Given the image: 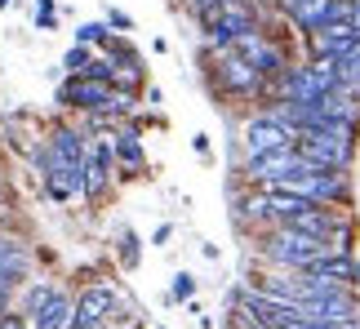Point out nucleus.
I'll return each instance as SVG.
<instances>
[{
	"mask_svg": "<svg viewBox=\"0 0 360 329\" xmlns=\"http://www.w3.org/2000/svg\"><path fill=\"white\" fill-rule=\"evenodd\" d=\"M258 254H262V263L276 267V271H307L316 258L334 254V245L316 240L298 227H267V231H258Z\"/></svg>",
	"mask_w": 360,
	"mask_h": 329,
	"instance_id": "f257e3e1",
	"label": "nucleus"
},
{
	"mask_svg": "<svg viewBox=\"0 0 360 329\" xmlns=\"http://www.w3.org/2000/svg\"><path fill=\"white\" fill-rule=\"evenodd\" d=\"M356 138H360V129L329 120L325 129L298 134V152H302V160H307L311 169H338V174H347L352 160H356Z\"/></svg>",
	"mask_w": 360,
	"mask_h": 329,
	"instance_id": "f03ea898",
	"label": "nucleus"
},
{
	"mask_svg": "<svg viewBox=\"0 0 360 329\" xmlns=\"http://www.w3.org/2000/svg\"><path fill=\"white\" fill-rule=\"evenodd\" d=\"M281 191H289V196L307 200V205H329V209H347L352 205V178L338 174V169H302V174H289Z\"/></svg>",
	"mask_w": 360,
	"mask_h": 329,
	"instance_id": "7ed1b4c3",
	"label": "nucleus"
},
{
	"mask_svg": "<svg viewBox=\"0 0 360 329\" xmlns=\"http://www.w3.org/2000/svg\"><path fill=\"white\" fill-rule=\"evenodd\" d=\"M205 58H210V80L223 98H267V80H262L236 49H214V53H205Z\"/></svg>",
	"mask_w": 360,
	"mask_h": 329,
	"instance_id": "20e7f679",
	"label": "nucleus"
},
{
	"mask_svg": "<svg viewBox=\"0 0 360 329\" xmlns=\"http://www.w3.org/2000/svg\"><path fill=\"white\" fill-rule=\"evenodd\" d=\"M249 32H262V18H258V5L254 0H223L214 13V22L205 27V53L214 49H231L240 36Z\"/></svg>",
	"mask_w": 360,
	"mask_h": 329,
	"instance_id": "39448f33",
	"label": "nucleus"
},
{
	"mask_svg": "<svg viewBox=\"0 0 360 329\" xmlns=\"http://www.w3.org/2000/svg\"><path fill=\"white\" fill-rule=\"evenodd\" d=\"M231 49H236L240 58H245L249 67H254V72H258L262 80H267V85H271V80H281V76L289 72V67H294V63H289V53H285V45H281V40H276V36L267 32V27H262V32L240 36Z\"/></svg>",
	"mask_w": 360,
	"mask_h": 329,
	"instance_id": "423d86ee",
	"label": "nucleus"
},
{
	"mask_svg": "<svg viewBox=\"0 0 360 329\" xmlns=\"http://www.w3.org/2000/svg\"><path fill=\"white\" fill-rule=\"evenodd\" d=\"M116 311H120V298L107 280H94L76 294V329H107L120 321Z\"/></svg>",
	"mask_w": 360,
	"mask_h": 329,
	"instance_id": "0eeeda50",
	"label": "nucleus"
},
{
	"mask_svg": "<svg viewBox=\"0 0 360 329\" xmlns=\"http://www.w3.org/2000/svg\"><path fill=\"white\" fill-rule=\"evenodd\" d=\"M112 85L103 80H89V76H67L58 85V103L67 112H80V116H94V112H107L112 116Z\"/></svg>",
	"mask_w": 360,
	"mask_h": 329,
	"instance_id": "6e6552de",
	"label": "nucleus"
},
{
	"mask_svg": "<svg viewBox=\"0 0 360 329\" xmlns=\"http://www.w3.org/2000/svg\"><path fill=\"white\" fill-rule=\"evenodd\" d=\"M307 169V160H302L298 147H285V152H271V156H254L245 160V183L249 187H281L289 174H302Z\"/></svg>",
	"mask_w": 360,
	"mask_h": 329,
	"instance_id": "1a4fd4ad",
	"label": "nucleus"
},
{
	"mask_svg": "<svg viewBox=\"0 0 360 329\" xmlns=\"http://www.w3.org/2000/svg\"><path fill=\"white\" fill-rule=\"evenodd\" d=\"M240 147H245V160H254V156H271V152H285V147H298V134L285 129L281 120H271L267 112H258L245 125Z\"/></svg>",
	"mask_w": 360,
	"mask_h": 329,
	"instance_id": "9d476101",
	"label": "nucleus"
},
{
	"mask_svg": "<svg viewBox=\"0 0 360 329\" xmlns=\"http://www.w3.org/2000/svg\"><path fill=\"white\" fill-rule=\"evenodd\" d=\"M116 183V152L112 134H94L89 138V160H85V200H103Z\"/></svg>",
	"mask_w": 360,
	"mask_h": 329,
	"instance_id": "9b49d317",
	"label": "nucleus"
},
{
	"mask_svg": "<svg viewBox=\"0 0 360 329\" xmlns=\"http://www.w3.org/2000/svg\"><path fill=\"white\" fill-rule=\"evenodd\" d=\"M32 280V245L18 231L0 227V290H22Z\"/></svg>",
	"mask_w": 360,
	"mask_h": 329,
	"instance_id": "f8f14e48",
	"label": "nucleus"
},
{
	"mask_svg": "<svg viewBox=\"0 0 360 329\" xmlns=\"http://www.w3.org/2000/svg\"><path fill=\"white\" fill-rule=\"evenodd\" d=\"M112 152H116V178H143L147 174V147L138 125H124L112 134Z\"/></svg>",
	"mask_w": 360,
	"mask_h": 329,
	"instance_id": "ddd939ff",
	"label": "nucleus"
},
{
	"mask_svg": "<svg viewBox=\"0 0 360 329\" xmlns=\"http://www.w3.org/2000/svg\"><path fill=\"white\" fill-rule=\"evenodd\" d=\"M360 45V36L352 32L347 22H329V27H321V32H311L307 36V53L311 58H347V53Z\"/></svg>",
	"mask_w": 360,
	"mask_h": 329,
	"instance_id": "4468645a",
	"label": "nucleus"
},
{
	"mask_svg": "<svg viewBox=\"0 0 360 329\" xmlns=\"http://www.w3.org/2000/svg\"><path fill=\"white\" fill-rule=\"evenodd\" d=\"M27 325L32 329H76V298L67 290H58L53 298H45V303L27 316Z\"/></svg>",
	"mask_w": 360,
	"mask_h": 329,
	"instance_id": "2eb2a0df",
	"label": "nucleus"
},
{
	"mask_svg": "<svg viewBox=\"0 0 360 329\" xmlns=\"http://www.w3.org/2000/svg\"><path fill=\"white\" fill-rule=\"evenodd\" d=\"M112 36H116V32L107 27V18H103V22H80V27H76V45H85V49H94V53L107 49V40H112Z\"/></svg>",
	"mask_w": 360,
	"mask_h": 329,
	"instance_id": "dca6fc26",
	"label": "nucleus"
},
{
	"mask_svg": "<svg viewBox=\"0 0 360 329\" xmlns=\"http://www.w3.org/2000/svg\"><path fill=\"white\" fill-rule=\"evenodd\" d=\"M53 294H58V285H49V280H27L22 285V316H32V311L40 307V303H45V298H53Z\"/></svg>",
	"mask_w": 360,
	"mask_h": 329,
	"instance_id": "f3484780",
	"label": "nucleus"
},
{
	"mask_svg": "<svg viewBox=\"0 0 360 329\" xmlns=\"http://www.w3.org/2000/svg\"><path fill=\"white\" fill-rule=\"evenodd\" d=\"M196 290H200V280L191 276V271H178L174 285H169V303H191V298H196Z\"/></svg>",
	"mask_w": 360,
	"mask_h": 329,
	"instance_id": "a211bd4d",
	"label": "nucleus"
},
{
	"mask_svg": "<svg viewBox=\"0 0 360 329\" xmlns=\"http://www.w3.org/2000/svg\"><path fill=\"white\" fill-rule=\"evenodd\" d=\"M89 63H94V49H85V45H72V49H67V58H63L67 76H85Z\"/></svg>",
	"mask_w": 360,
	"mask_h": 329,
	"instance_id": "6ab92c4d",
	"label": "nucleus"
},
{
	"mask_svg": "<svg viewBox=\"0 0 360 329\" xmlns=\"http://www.w3.org/2000/svg\"><path fill=\"white\" fill-rule=\"evenodd\" d=\"M116 245H120V263L124 267H138V258H143V250H138V236H134V231L129 227H120V236H116Z\"/></svg>",
	"mask_w": 360,
	"mask_h": 329,
	"instance_id": "aec40b11",
	"label": "nucleus"
},
{
	"mask_svg": "<svg viewBox=\"0 0 360 329\" xmlns=\"http://www.w3.org/2000/svg\"><path fill=\"white\" fill-rule=\"evenodd\" d=\"M58 27V5L53 0H36V32H53Z\"/></svg>",
	"mask_w": 360,
	"mask_h": 329,
	"instance_id": "412c9836",
	"label": "nucleus"
},
{
	"mask_svg": "<svg viewBox=\"0 0 360 329\" xmlns=\"http://www.w3.org/2000/svg\"><path fill=\"white\" fill-rule=\"evenodd\" d=\"M107 27H112V32H134V18L124 9H107Z\"/></svg>",
	"mask_w": 360,
	"mask_h": 329,
	"instance_id": "4be33fe9",
	"label": "nucleus"
},
{
	"mask_svg": "<svg viewBox=\"0 0 360 329\" xmlns=\"http://www.w3.org/2000/svg\"><path fill=\"white\" fill-rule=\"evenodd\" d=\"M0 329H32V325H27V316H13L9 311V316H0Z\"/></svg>",
	"mask_w": 360,
	"mask_h": 329,
	"instance_id": "5701e85b",
	"label": "nucleus"
},
{
	"mask_svg": "<svg viewBox=\"0 0 360 329\" xmlns=\"http://www.w3.org/2000/svg\"><path fill=\"white\" fill-rule=\"evenodd\" d=\"M169 236H174V227H169V223H160L156 231H151V245H165V240H169Z\"/></svg>",
	"mask_w": 360,
	"mask_h": 329,
	"instance_id": "b1692460",
	"label": "nucleus"
},
{
	"mask_svg": "<svg viewBox=\"0 0 360 329\" xmlns=\"http://www.w3.org/2000/svg\"><path fill=\"white\" fill-rule=\"evenodd\" d=\"M191 147H196V156H210V138H205V134H196V138H191Z\"/></svg>",
	"mask_w": 360,
	"mask_h": 329,
	"instance_id": "393cba45",
	"label": "nucleus"
},
{
	"mask_svg": "<svg viewBox=\"0 0 360 329\" xmlns=\"http://www.w3.org/2000/svg\"><path fill=\"white\" fill-rule=\"evenodd\" d=\"M5 196H9V187H5V174H0V205H5Z\"/></svg>",
	"mask_w": 360,
	"mask_h": 329,
	"instance_id": "a878e982",
	"label": "nucleus"
},
{
	"mask_svg": "<svg viewBox=\"0 0 360 329\" xmlns=\"http://www.w3.org/2000/svg\"><path fill=\"white\" fill-rule=\"evenodd\" d=\"M9 5H13V0H0V9H9Z\"/></svg>",
	"mask_w": 360,
	"mask_h": 329,
	"instance_id": "bb28decb",
	"label": "nucleus"
}]
</instances>
